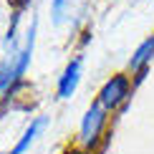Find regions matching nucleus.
Returning a JSON list of instances; mask_svg holds the SVG:
<instances>
[{
  "label": "nucleus",
  "mask_w": 154,
  "mask_h": 154,
  "mask_svg": "<svg viewBox=\"0 0 154 154\" xmlns=\"http://www.w3.org/2000/svg\"><path fill=\"white\" fill-rule=\"evenodd\" d=\"M35 38H38V15L30 18V25L25 28L23 46L10 56H3L0 61V96L8 94L10 88H15L18 83L25 81V73L30 68L33 61V51H35Z\"/></svg>",
  "instance_id": "f257e3e1"
},
{
  "label": "nucleus",
  "mask_w": 154,
  "mask_h": 154,
  "mask_svg": "<svg viewBox=\"0 0 154 154\" xmlns=\"http://www.w3.org/2000/svg\"><path fill=\"white\" fill-rule=\"evenodd\" d=\"M109 119H111V114H109L99 101H91L88 109L83 111V116H81L79 134H76V146L83 149L86 154H94L96 149H99V144L104 142Z\"/></svg>",
  "instance_id": "f03ea898"
},
{
  "label": "nucleus",
  "mask_w": 154,
  "mask_h": 154,
  "mask_svg": "<svg viewBox=\"0 0 154 154\" xmlns=\"http://www.w3.org/2000/svg\"><path fill=\"white\" fill-rule=\"evenodd\" d=\"M131 94H134V81H131V76L126 71H121V73L109 76V79L101 83L99 94H96V101H99L109 114H114L131 99Z\"/></svg>",
  "instance_id": "7ed1b4c3"
},
{
  "label": "nucleus",
  "mask_w": 154,
  "mask_h": 154,
  "mask_svg": "<svg viewBox=\"0 0 154 154\" xmlns=\"http://www.w3.org/2000/svg\"><path fill=\"white\" fill-rule=\"evenodd\" d=\"M81 79H83V56H73L63 66L58 81H56V96L58 99H71L76 88L81 86Z\"/></svg>",
  "instance_id": "20e7f679"
},
{
  "label": "nucleus",
  "mask_w": 154,
  "mask_h": 154,
  "mask_svg": "<svg viewBox=\"0 0 154 154\" xmlns=\"http://www.w3.org/2000/svg\"><path fill=\"white\" fill-rule=\"evenodd\" d=\"M46 126H48V116H46V114H38V116H33L28 124H25V129L20 131L18 142L13 144L10 152H5V154H28L30 146L38 142V137L46 131Z\"/></svg>",
  "instance_id": "39448f33"
},
{
  "label": "nucleus",
  "mask_w": 154,
  "mask_h": 154,
  "mask_svg": "<svg viewBox=\"0 0 154 154\" xmlns=\"http://www.w3.org/2000/svg\"><path fill=\"white\" fill-rule=\"evenodd\" d=\"M152 61H154V33L146 35L144 41L131 51L129 63H126V73H129L131 79H134V76H144L146 71H149Z\"/></svg>",
  "instance_id": "423d86ee"
},
{
  "label": "nucleus",
  "mask_w": 154,
  "mask_h": 154,
  "mask_svg": "<svg viewBox=\"0 0 154 154\" xmlns=\"http://www.w3.org/2000/svg\"><path fill=\"white\" fill-rule=\"evenodd\" d=\"M68 8H71V0H51V20H53V25H61L66 20Z\"/></svg>",
  "instance_id": "0eeeda50"
},
{
  "label": "nucleus",
  "mask_w": 154,
  "mask_h": 154,
  "mask_svg": "<svg viewBox=\"0 0 154 154\" xmlns=\"http://www.w3.org/2000/svg\"><path fill=\"white\" fill-rule=\"evenodd\" d=\"M33 3H35V0H10V8L15 10V13H23V15H25Z\"/></svg>",
  "instance_id": "6e6552de"
},
{
  "label": "nucleus",
  "mask_w": 154,
  "mask_h": 154,
  "mask_svg": "<svg viewBox=\"0 0 154 154\" xmlns=\"http://www.w3.org/2000/svg\"><path fill=\"white\" fill-rule=\"evenodd\" d=\"M63 154H86V152H83V149H79L76 144H71V146H66V149H63Z\"/></svg>",
  "instance_id": "1a4fd4ad"
},
{
  "label": "nucleus",
  "mask_w": 154,
  "mask_h": 154,
  "mask_svg": "<svg viewBox=\"0 0 154 154\" xmlns=\"http://www.w3.org/2000/svg\"><path fill=\"white\" fill-rule=\"evenodd\" d=\"M0 154H3V152H0Z\"/></svg>",
  "instance_id": "9d476101"
}]
</instances>
